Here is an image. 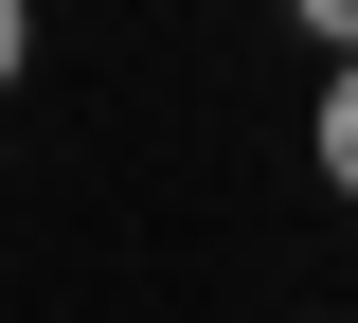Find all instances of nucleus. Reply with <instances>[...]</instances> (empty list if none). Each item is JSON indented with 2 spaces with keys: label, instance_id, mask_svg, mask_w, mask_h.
<instances>
[{
  "label": "nucleus",
  "instance_id": "nucleus-4",
  "mask_svg": "<svg viewBox=\"0 0 358 323\" xmlns=\"http://www.w3.org/2000/svg\"><path fill=\"white\" fill-rule=\"evenodd\" d=\"M341 323H358V305H341Z\"/></svg>",
  "mask_w": 358,
  "mask_h": 323
},
{
  "label": "nucleus",
  "instance_id": "nucleus-1",
  "mask_svg": "<svg viewBox=\"0 0 358 323\" xmlns=\"http://www.w3.org/2000/svg\"><path fill=\"white\" fill-rule=\"evenodd\" d=\"M322 198H358V72H322Z\"/></svg>",
  "mask_w": 358,
  "mask_h": 323
},
{
  "label": "nucleus",
  "instance_id": "nucleus-2",
  "mask_svg": "<svg viewBox=\"0 0 358 323\" xmlns=\"http://www.w3.org/2000/svg\"><path fill=\"white\" fill-rule=\"evenodd\" d=\"M287 18L322 36V72H358V0H287Z\"/></svg>",
  "mask_w": 358,
  "mask_h": 323
},
{
  "label": "nucleus",
  "instance_id": "nucleus-3",
  "mask_svg": "<svg viewBox=\"0 0 358 323\" xmlns=\"http://www.w3.org/2000/svg\"><path fill=\"white\" fill-rule=\"evenodd\" d=\"M18 72H36V0H0V90H18Z\"/></svg>",
  "mask_w": 358,
  "mask_h": 323
}]
</instances>
